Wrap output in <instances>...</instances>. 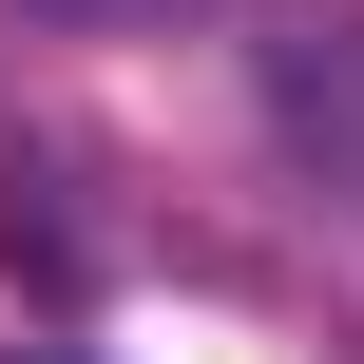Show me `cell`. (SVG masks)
Segmentation results:
<instances>
[{"label": "cell", "instance_id": "cell-1", "mask_svg": "<svg viewBox=\"0 0 364 364\" xmlns=\"http://www.w3.org/2000/svg\"><path fill=\"white\" fill-rule=\"evenodd\" d=\"M19 364H77V346H19Z\"/></svg>", "mask_w": 364, "mask_h": 364}]
</instances>
